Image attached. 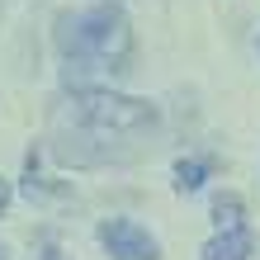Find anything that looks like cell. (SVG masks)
<instances>
[{"instance_id": "cell-2", "label": "cell", "mask_w": 260, "mask_h": 260, "mask_svg": "<svg viewBox=\"0 0 260 260\" xmlns=\"http://www.w3.org/2000/svg\"><path fill=\"white\" fill-rule=\"evenodd\" d=\"M57 48L71 67L85 71H128L133 57V28L118 5H95L85 14H62L57 24Z\"/></svg>"}, {"instance_id": "cell-6", "label": "cell", "mask_w": 260, "mask_h": 260, "mask_svg": "<svg viewBox=\"0 0 260 260\" xmlns=\"http://www.w3.org/2000/svg\"><path fill=\"white\" fill-rule=\"evenodd\" d=\"M204 175H208L204 161H180V166H175V189H180V194H194L199 185H204Z\"/></svg>"}, {"instance_id": "cell-7", "label": "cell", "mask_w": 260, "mask_h": 260, "mask_svg": "<svg viewBox=\"0 0 260 260\" xmlns=\"http://www.w3.org/2000/svg\"><path fill=\"white\" fill-rule=\"evenodd\" d=\"M38 260H67V255H62V251H57V246H48V251H43V255H38Z\"/></svg>"}, {"instance_id": "cell-8", "label": "cell", "mask_w": 260, "mask_h": 260, "mask_svg": "<svg viewBox=\"0 0 260 260\" xmlns=\"http://www.w3.org/2000/svg\"><path fill=\"white\" fill-rule=\"evenodd\" d=\"M5 204H10V185L0 180V213H5Z\"/></svg>"}, {"instance_id": "cell-1", "label": "cell", "mask_w": 260, "mask_h": 260, "mask_svg": "<svg viewBox=\"0 0 260 260\" xmlns=\"http://www.w3.org/2000/svg\"><path fill=\"white\" fill-rule=\"evenodd\" d=\"M57 123H71V133H57V151L76 147L81 137L100 142V161H109V142L114 137H137L156 128V109L128 95H104V90H81V95L62 100Z\"/></svg>"}, {"instance_id": "cell-5", "label": "cell", "mask_w": 260, "mask_h": 260, "mask_svg": "<svg viewBox=\"0 0 260 260\" xmlns=\"http://www.w3.org/2000/svg\"><path fill=\"white\" fill-rule=\"evenodd\" d=\"M213 218H218L222 232L241 227V199H237V194H218V199H213Z\"/></svg>"}, {"instance_id": "cell-4", "label": "cell", "mask_w": 260, "mask_h": 260, "mask_svg": "<svg viewBox=\"0 0 260 260\" xmlns=\"http://www.w3.org/2000/svg\"><path fill=\"white\" fill-rule=\"evenodd\" d=\"M204 260H251V232H246V227L218 232V237L204 246Z\"/></svg>"}, {"instance_id": "cell-3", "label": "cell", "mask_w": 260, "mask_h": 260, "mask_svg": "<svg viewBox=\"0 0 260 260\" xmlns=\"http://www.w3.org/2000/svg\"><path fill=\"white\" fill-rule=\"evenodd\" d=\"M100 241L114 260H161V246L147 227H137L133 218H104L100 222Z\"/></svg>"}]
</instances>
